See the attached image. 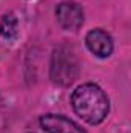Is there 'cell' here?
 I'll return each instance as SVG.
<instances>
[{"mask_svg": "<svg viewBox=\"0 0 131 133\" xmlns=\"http://www.w3.org/2000/svg\"><path fill=\"white\" fill-rule=\"evenodd\" d=\"M51 77L54 82L60 85H69L77 77V61L66 46L57 48L54 51L53 65H51Z\"/></svg>", "mask_w": 131, "mask_h": 133, "instance_id": "7a4b0ae2", "label": "cell"}, {"mask_svg": "<svg viewBox=\"0 0 131 133\" xmlns=\"http://www.w3.org/2000/svg\"><path fill=\"white\" fill-rule=\"evenodd\" d=\"M40 124L48 133H86L76 122L60 115H46L40 119Z\"/></svg>", "mask_w": 131, "mask_h": 133, "instance_id": "277c9868", "label": "cell"}, {"mask_svg": "<svg viewBox=\"0 0 131 133\" xmlns=\"http://www.w3.org/2000/svg\"><path fill=\"white\" fill-rule=\"evenodd\" d=\"M0 34L6 40H14L19 34V25L14 14H5L0 20Z\"/></svg>", "mask_w": 131, "mask_h": 133, "instance_id": "8992f818", "label": "cell"}, {"mask_svg": "<svg viewBox=\"0 0 131 133\" xmlns=\"http://www.w3.org/2000/svg\"><path fill=\"white\" fill-rule=\"evenodd\" d=\"M76 113L88 124H100L110 110V102L103 90L94 84H83L72 93Z\"/></svg>", "mask_w": 131, "mask_h": 133, "instance_id": "6da1fadb", "label": "cell"}, {"mask_svg": "<svg viewBox=\"0 0 131 133\" xmlns=\"http://www.w3.org/2000/svg\"><path fill=\"white\" fill-rule=\"evenodd\" d=\"M86 46L97 57H108L113 51V40L105 31L93 30L86 36Z\"/></svg>", "mask_w": 131, "mask_h": 133, "instance_id": "5b68a950", "label": "cell"}, {"mask_svg": "<svg viewBox=\"0 0 131 133\" xmlns=\"http://www.w3.org/2000/svg\"><path fill=\"white\" fill-rule=\"evenodd\" d=\"M56 16H57L59 23L65 30L76 31L83 23V11L77 3H72V2L60 3L56 9Z\"/></svg>", "mask_w": 131, "mask_h": 133, "instance_id": "3957f363", "label": "cell"}]
</instances>
